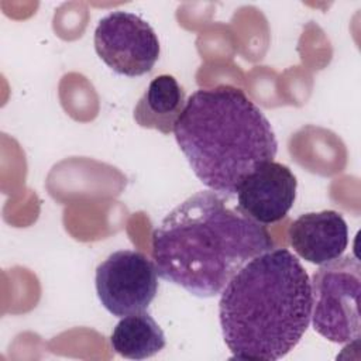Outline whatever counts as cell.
I'll use <instances>...</instances> for the list:
<instances>
[{"label":"cell","instance_id":"1","mask_svg":"<svg viewBox=\"0 0 361 361\" xmlns=\"http://www.w3.org/2000/svg\"><path fill=\"white\" fill-rule=\"evenodd\" d=\"M272 248L265 226L213 190L189 196L152 233L158 275L197 298L220 295L248 261Z\"/></svg>","mask_w":361,"mask_h":361},{"label":"cell","instance_id":"2","mask_svg":"<svg viewBox=\"0 0 361 361\" xmlns=\"http://www.w3.org/2000/svg\"><path fill=\"white\" fill-rule=\"evenodd\" d=\"M310 316L309 275L286 248L274 247L248 261L220 293V327L234 358L285 357L306 333Z\"/></svg>","mask_w":361,"mask_h":361},{"label":"cell","instance_id":"3","mask_svg":"<svg viewBox=\"0 0 361 361\" xmlns=\"http://www.w3.org/2000/svg\"><path fill=\"white\" fill-rule=\"evenodd\" d=\"M173 134L197 179L223 197H233L243 179L278 152L269 120L231 85L193 92Z\"/></svg>","mask_w":361,"mask_h":361},{"label":"cell","instance_id":"4","mask_svg":"<svg viewBox=\"0 0 361 361\" xmlns=\"http://www.w3.org/2000/svg\"><path fill=\"white\" fill-rule=\"evenodd\" d=\"M314 331L338 344H357L361 337V264L353 255L338 257L314 271L312 281Z\"/></svg>","mask_w":361,"mask_h":361},{"label":"cell","instance_id":"5","mask_svg":"<svg viewBox=\"0 0 361 361\" xmlns=\"http://www.w3.org/2000/svg\"><path fill=\"white\" fill-rule=\"evenodd\" d=\"M94 286L100 303L113 316L144 312L158 290L155 262L140 251H114L97 265Z\"/></svg>","mask_w":361,"mask_h":361},{"label":"cell","instance_id":"6","mask_svg":"<svg viewBox=\"0 0 361 361\" xmlns=\"http://www.w3.org/2000/svg\"><path fill=\"white\" fill-rule=\"evenodd\" d=\"M99 58L116 73L142 76L152 71L161 47L154 28L142 17L130 11H111L104 16L93 38Z\"/></svg>","mask_w":361,"mask_h":361},{"label":"cell","instance_id":"7","mask_svg":"<svg viewBox=\"0 0 361 361\" xmlns=\"http://www.w3.org/2000/svg\"><path fill=\"white\" fill-rule=\"evenodd\" d=\"M298 180L283 164L269 161L248 173L237 189V207L259 224L282 220L296 199Z\"/></svg>","mask_w":361,"mask_h":361},{"label":"cell","instance_id":"8","mask_svg":"<svg viewBox=\"0 0 361 361\" xmlns=\"http://www.w3.org/2000/svg\"><path fill=\"white\" fill-rule=\"evenodd\" d=\"M288 237L300 258L323 265L343 255L348 244V227L338 212H310L290 224Z\"/></svg>","mask_w":361,"mask_h":361},{"label":"cell","instance_id":"9","mask_svg":"<svg viewBox=\"0 0 361 361\" xmlns=\"http://www.w3.org/2000/svg\"><path fill=\"white\" fill-rule=\"evenodd\" d=\"M186 106L183 87L172 75L154 78L134 107V120L142 128L171 134Z\"/></svg>","mask_w":361,"mask_h":361},{"label":"cell","instance_id":"10","mask_svg":"<svg viewBox=\"0 0 361 361\" xmlns=\"http://www.w3.org/2000/svg\"><path fill=\"white\" fill-rule=\"evenodd\" d=\"M110 344L124 358L145 360L158 354L166 340L159 324L144 310L121 317L113 329Z\"/></svg>","mask_w":361,"mask_h":361}]
</instances>
